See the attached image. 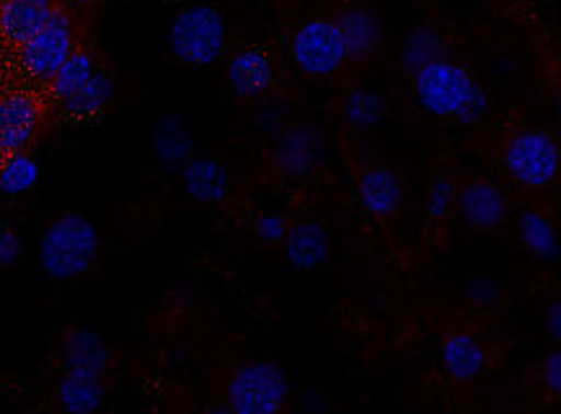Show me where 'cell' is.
Instances as JSON below:
<instances>
[{
	"mask_svg": "<svg viewBox=\"0 0 561 414\" xmlns=\"http://www.w3.org/2000/svg\"><path fill=\"white\" fill-rule=\"evenodd\" d=\"M5 233V223H3V218H0V235Z\"/></svg>",
	"mask_w": 561,
	"mask_h": 414,
	"instance_id": "34",
	"label": "cell"
},
{
	"mask_svg": "<svg viewBox=\"0 0 561 414\" xmlns=\"http://www.w3.org/2000/svg\"><path fill=\"white\" fill-rule=\"evenodd\" d=\"M386 114V102L383 96L376 94V91L357 89L352 91L344 102V119L355 133H368L373 127L380 125Z\"/></svg>",
	"mask_w": 561,
	"mask_h": 414,
	"instance_id": "24",
	"label": "cell"
},
{
	"mask_svg": "<svg viewBox=\"0 0 561 414\" xmlns=\"http://www.w3.org/2000/svg\"><path fill=\"white\" fill-rule=\"evenodd\" d=\"M541 381H543V387L549 389L553 396L561 394V353H559V349H553V353H549L543 358Z\"/></svg>",
	"mask_w": 561,
	"mask_h": 414,
	"instance_id": "31",
	"label": "cell"
},
{
	"mask_svg": "<svg viewBox=\"0 0 561 414\" xmlns=\"http://www.w3.org/2000/svg\"><path fill=\"white\" fill-rule=\"evenodd\" d=\"M194 151V133L179 114L158 119L153 130V153L167 169H182Z\"/></svg>",
	"mask_w": 561,
	"mask_h": 414,
	"instance_id": "17",
	"label": "cell"
},
{
	"mask_svg": "<svg viewBox=\"0 0 561 414\" xmlns=\"http://www.w3.org/2000/svg\"><path fill=\"white\" fill-rule=\"evenodd\" d=\"M39 182V163L26 153H11L5 161L3 171H0V192L9 197L24 195V192L34 189Z\"/></svg>",
	"mask_w": 561,
	"mask_h": 414,
	"instance_id": "26",
	"label": "cell"
},
{
	"mask_svg": "<svg viewBox=\"0 0 561 414\" xmlns=\"http://www.w3.org/2000/svg\"><path fill=\"white\" fill-rule=\"evenodd\" d=\"M505 166L528 189L551 187L559 174V146L546 130H520L505 146Z\"/></svg>",
	"mask_w": 561,
	"mask_h": 414,
	"instance_id": "5",
	"label": "cell"
},
{
	"mask_svg": "<svg viewBox=\"0 0 561 414\" xmlns=\"http://www.w3.org/2000/svg\"><path fill=\"white\" fill-rule=\"evenodd\" d=\"M357 195L359 203H363V207L373 218H391L399 210L404 189H401L399 176L391 169L373 166L359 174Z\"/></svg>",
	"mask_w": 561,
	"mask_h": 414,
	"instance_id": "16",
	"label": "cell"
},
{
	"mask_svg": "<svg viewBox=\"0 0 561 414\" xmlns=\"http://www.w3.org/2000/svg\"><path fill=\"white\" fill-rule=\"evenodd\" d=\"M96 73L93 70V57L91 53H85V49H73V53L68 55V60L62 62L60 68H57V73L53 76V94L55 99H60L65 102L68 96H73L81 85L89 81V78Z\"/></svg>",
	"mask_w": 561,
	"mask_h": 414,
	"instance_id": "25",
	"label": "cell"
},
{
	"mask_svg": "<svg viewBox=\"0 0 561 414\" xmlns=\"http://www.w3.org/2000/svg\"><path fill=\"white\" fill-rule=\"evenodd\" d=\"M53 0H0V37L24 47L53 19Z\"/></svg>",
	"mask_w": 561,
	"mask_h": 414,
	"instance_id": "10",
	"label": "cell"
},
{
	"mask_svg": "<svg viewBox=\"0 0 561 414\" xmlns=\"http://www.w3.org/2000/svg\"><path fill=\"white\" fill-rule=\"evenodd\" d=\"M285 254L295 269H319L329 260V233L327 228L316 220H304L287 228L285 233Z\"/></svg>",
	"mask_w": 561,
	"mask_h": 414,
	"instance_id": "15",
	"label": "cell"
},
{
	"mask_svg": "<svg viewBox=\"0 0 561 414\" xmlns=\"http://www.w3.org/2000/svg\"><path fill=\"white\" fill-rule=\"evenodd\" d=\"M340 26L344 47H347V60L363 62L376 53L380 45V24L370 11L365 9H344L334 19Z\"/></svg>",
	"mask_w": 561,
	"mask_h": 414,
	"instance_id": "18",
	"label": "cell"
},
{
	"mask_svg": "<svg viewBox=\"0 0 561 414\" xmlns=\"http://www.w3.org/2000/svg\"><path fill=\"white\" fill-rule=\"evenodd\" d=\"M57 396L65 412L70 414H91L96 412L104 402L102 376H85V373H65Z\"/></svg>",
	"mask_w": 561,
	"mask_h": 414,
	"instance_id": "20",
	"label": "cell"
},
{
	"mask_svg": "<svg viewBox=\"0 0 561 414\" xmlns=\"http://www.w3.org/2000/svg\"><path fill=\"white\" fill-rule=\"evenodd\" d=\"M169 49L184 66L205 68L226 49V19L213 5H190L169 28Z\"/></svg>",
	"mask_w": 561,
	"mask_h": 414,
	"instance_id": "2",
	"label": "cell"
},
{
	"mask_svg": "<svg viewBox=\"0 0 561 414\" xmlns=\"http://www.w3.org/2000/svg\"><path fill=\"white\" fill-rule=\"evenodd\" d=\"M76 49L73 24H70L68 11L55 3L53 19L42 28L37 37H32L21 47V62H24L26 73L37 81H53L57 68L68 60V55Z\"/></svg>",
	"mask_w": 561,
	"mask_h": 414,
	"instance_id": "7",
	"label": "cell"
},
{
	"mask_svg": "<svg viewBox=\"0 0 561 414\" xmlns=\"http://www.w3.org/2000/svg\"><path fill=\"white\" fill-rule=\"evenodd\" d=\"M479 83L463 66L448 57L430 62L414 73V94L424 112L433 117H456L463 104L477 94Z\"/></svg>",
	"mask_w": 561,
	"mask_h": 414,
	"instance_id": "4",
	"label": "cell"
},
{
	"mask_svg": "<svg viewBox=\"0 0 561 414\" xmlns=\"http://www.w3.org/2000/svg\"><path fill=\"white\" fill-rule=\"evenodd\" d=\"M323 148H327V138L319 127L311 123L295 125L279 135L275 151H272V163L283 176L304 180V176H311L321 163Z\"/></svg>",
	"mask_w": 561,
	"mask_h": 414,
	"instance_id": "8",
	"label": "cell"
},
{
	"mask_svg": "<svg viewBox=\"0 0 561 414\" xmlns=\"http://www.w3.org/2000/svg\"><path fill=\"white\" fill-rule=\"evenodd\" d=\"M228 410L239 414H277L290 399V378L272 360L247 363L228 381Z\"/></svg>",
	"mask_w": 561,
	"mask_h": 414,
	"instance_id": "3",
	"label": "cell"
},
{
	"mask_svg": "<svg viewBox=\"0 0 561 414\" xmlns=\"http://www.w3.org/2000/svg\"><path fill=\"white\" fill-rule=\"evenodd\" d=\"M275 83V68L262 49H241L228 62V85L239 99L264 96Z\"/></svg>",
	"mask_w": 561,
	"mask_h": 414,
	"instance_id": "12",
	"label": "cell"
},
{
	"mask_svg": "<svg viewBox=\"0 0 561 414\" xmlns=\"http://www.w3.org/2000/svg\"><path fill=\"white\" fill-rule=\"evenodd\" d=\"M456 184H453L448 176H440V180L433 182V189H430V199H427V210L433 220H443L456 205Z\"/></svg>",
	"mask_w": 561,
	"mask_h": 414,
	"instance_id": "27",
	"label": "cell"
},
{
	"mask_svg": "<svg viewBox=\"0 0 561 414\" xmlns=\"http://www.w3.org/2000/svg\"><path fill=\"white\" fill-rule=\"evenodd\" d=\"M21 252H24V249H21V241L16 233L5 231L0 235V267H11V264H16Z\"/></svg>",
	"mask_w": 561,
	"mask_h": 414,
	"instance_id": "32",
	"label": "cell"
},
{
	"mask_svg": "<svg viewBox=\"0 0 561 414\" xmlns=\"http://www.w3.org/2000/svg\"><path fill=\"white\" fill-rule=\"evenodd\" d=\"M486 110H489V96H486V91L479 85L477 94H473L469 102L463 104V110L456 114V119L460 125H473V123H479L481 117H484Z\"/></svg>",
	"mask_w": 561,
	"mask_h": 414,
	"instance_id": "30",
	"label": "cell"
},
{
	"mask_svg": "<svg viewBox=\"0 0 561 414\" xmlns=\"http://www.w3.org/2000/svg\"><path fill=\"white\" fill-rule=\"evenodd\" d=\"M517 235L528 249L530 254H536L538 260L553 262L559 256V235L557 228L546 216L536 210H523L517 218Z\"/></svg>",
	"mask_w": 561,
	"mask_h": 414,
	"instance_id": "21",
	"label": "cell"
},
{
	"mask_svg": "<svg viewBox=\"0 0 561 414\" xmlns=\"http://www.w3.org/2000/svg\"><path fill=\"white\" fill-rule=\"evenodd\" d=\"M114 94V78L106 73H93L73 96L65 99V114L70 119H91L104 110Z\"/></svg>",
	"mask_w": 561,
	"mask_h": 414,
	"instance_id": "22",
	"label": "cell"
},
{
	"mask_svg": "<svg viewBox=\"0 0 561 414\" xmlns=\"http://www.w3.org/2000/svg\"><path fill=\"white\" fill-rule=\"evenodd\" d=\"M466 296L479 309H489L502 298V288L492 277H471L469 285H466Z\"/></svg>",
	"mask_w": 561,
	"mask_h": 414,
	"instance_id": "28",
	"label": "cell"
},
{
	"mask_svg": "<svg viewBox=\"0 0 561 414\" xmlns=\"http://www.w3.org/2000/svg\"><path fill=\"white\" fill-rule=\"evenodd\" d=\"M546 330H549L551 340H561V303L553 301L546 311Z\"/></svg>",
	"mask_w": 561,
	"mask_h": 414,
	"instance_id": "33",
	"label": "cell"
},
{
	"mask_svg": "<svg viewBox=\"0 0 561 414\" xmlns=\"http://www.w3.org/2000/svg\"><path fill=\"white\" fill-rule=\"evenodd\" d=\"M293 60L308 76H332L347 62V47L336 21L313 19L295 32Z\"/></svg>",
	"mask_w": 561,
	"mask_h": 414,
	"instance_id": "6",
	"label": "cell"
},
{
	"mask_svg": "<svg viewBox=\"0 0 561 414\" xmlns=\"http://www.w3.org/2000/svg\"><path fill=\"white\" fill-rule=\"evenodd\" d=\"M443 57H448V47H445V39L433 28H414L404 39V47H401V60H404L407 70H412V73L430 66V62L443 60Z\"/></svg>",
	"mask_w": 561,
	"mask_h": 414,
	"instance_id": "23",
	"label": "cell"
},
{
	"mask_svg": "<svg viewBox=\"0 0 561 414\" xmlns=\"http://www.w3.org/2000/svg\"><path fill=\"white\" fill-rule=\"evenodd\" d=\"M443 366L453 381L469 383L484 370L486 353L473 334H450L443 345Z\"/></svg>",
	"mask_w": 561,
	"mask_h": 414,
	"instance_id": "19",
	"label": "cell"
},
{
	"mask_svg": "<svg viewBox=\"0 0 561 414\" xmlns=\"http://www.w3.org/2000/svg\"><path fill=\"white\" fill-rule=\"evenodd\" d=\"M62 363L68 373L102 376L110 366V347L93 330H70L62 340Z\"/></svg>",
	"mask_w": 561,
	"mask_h": 414,
	"instance_id": "13",
	"label": "cell"
},
{
	"mask_svg": "<svg viewBox=\"0 0 561 414\" xmlns=\"http://www.w3.org/2000/svg\"><path fill=\"white\" fill-rule=\"evenodd\" d=\"M182 180H184L186 195L203 205L222 203V199L228 197L230 174L226 163L218 159H210V156L186 161L182 166Z\"/></svg>",
	"mask_w": 561,
	"mask_h": 414,
	"instance_id": "14",
	"label": "cell"
},
{
	"mask_svg": "<svg viewBox=\"0 0 561 414\" xmlns=\"http://www.w3.org/2000/svg\"><path fill=\"white\" fill-rule=\"evenodd\" d=\"M42 119L39 99L32 94H11L0 99V153L24 151L37 135Z\"/></svg>",
	"mask_w": 561,
	"mask_h": 414,
	"instance_id": "9",
	"label": "cell"
},
{
	"mask_svg": "<svg viewBox=\"0 0 561 414\" xmlns=\"http://www.w3.org/2000/svg\"><path fill=\"white\" fill-rule=\"evenodd\" d=\"M256 233L259 239L267 241V244H277V241L285 239L287 220L283 216H277V212H264V216L256 220Z\"/></svg>",
	"mask_w": 561,
	"mask_h": 414,
	"instance_id": "29",
	"label": "cell"
},
{
	"mask_svg": "<svg viewBox=\"0 0 561 414\" xmlns=\"http://www.w3.org/2000/svg\"><path fill=\"white\" fill-rule=\"evenodd\" d=\"M458 212L473 228H497L507 216V199L497 184L477 180L466 184L456 197Z\"/></svg>",
	"mask_w": 561,
	"mask_h": 414,
	"instance_id": "11",
	"label": "cell"
},
{
	"mask_svg": "<svg viewBox=\"0 0 561 414\" xmlns=\"http://www.w3.org/2000/svg\"><path fill=\"white\" fill-rule=\"evenodd\" d=\"M99 256V231L78 212L57 218L42 235L39 262L53 280H76L89 273Z\"/></svg>",
	"mask_w": 561,
	"mask_h": 414,
	"instance_id": "1",
	"label": "cell"
}]
</instances>
